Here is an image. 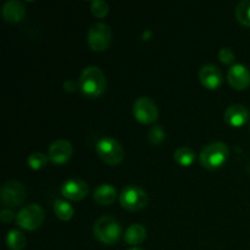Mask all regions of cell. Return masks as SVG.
<instances>
[{"label": "cell", "instance_id": "4", "mask_svg": "<svg viewBox=\"0 0 250 250\" xmlns=\"http://www.w3.org/2000/svg\"><path fill=\"white\" fill-rule=\"evenodd\" d=\"M97 153L104 163L112 166L121 164L125 156L121 144L111 137H104L98 142Z\"/></svg>", "mask_w": 250, "mask_h": 250}, {"label": "cell", "instance_id": "13", "mask_svg": "<svg viewBox=\"0 0 250 250\" xmlns=\"http://www.w3.org/2000/svg\"><path fill=\"white\" fill-rule=\"evenodd\" d=\"M199 78L202 84L208 89H217L222 84V73L217 66L207 63L200 68Z\"/></svg>", "mask_w": 250, "mask_h": 250}, {"label": "cell", "instance_id": "24", "mask_svg": "<svg viewBox=\"0 0 250 250\" xmlns=\"http://www.w3.org/2000/svg\"><path fill=\"white\" fill-rule=\"evenodd\" d=\"M165 138V131L161 126H154L148 132V142L151 146H159Z\"/></svg>", "mask_w": 250, "mask_h": 250}, {"label": "cell", "instance_id": "10", "mask_svg": "<svg viewBox=\"0 0 250 250\" xmlns=\"http://www.w3.org/2000/svg\"><path fill=\"white\" fill-rule=\"evenodd\" d=\"M72 146L68 141L65 139H58L54 142L48 150V158L51 163L56 165L67 163L72 156Z\"/></svg>", "mask_w": 250, "mask_h": 250}, {"label": "cell", "instance_id": "17", "mask_svg": "<svg viewBox=\"0 0 250 250\" xmlns=\"http://www.w3.org/2000/svg\"><path fill=\"white\" fill-rule=\"evenodd\" d=\"M146 238V227L142 226L141 224H133L127 229L125 233V242L131 246H137V244L143 243L144 239Z\"/></svg>", "mask_w": 250, "mask_h": 250}, {"label": "cell", "instance_id": "28", "mask_svg": "<svg viewBox=\"0 0 250 250\" xmlns=\"http://www.w3.org/2000/svg\"><path fill=\"white\" fill-rule=\"evenodd\" d=\"M128 250H143V249L138 248V247H133V248H131V249H128Z\"/></svg>", "mask_w": 250, "mask_h": 250}, {"label": "cell", "instance_id": "2", "mask_svg": "<svg viewBox=\"0 0 250 250\" xmlns=\"http://www.w3.org/2000/svg\"><path fill=\"white\" fill-rule=\"evenodd\" d=\"M94 234L103 244L112 246L121 237V226L112 216H103L94 224Z\"/></svg>", "mask_w": 250, "mask_h": 250}, {"label": "cell", "instance_id": "21", "mask_svg": "<svg viewBox=\"0 0 250 250\" xmlns=\"http://www.w3.org/2000/svg\"><path fill=\"white\" fill-rule=\"evenodd\" d=\"M236 17L242 24L250 26V0H243L237 5Z\"/></svg>", "mask_w": 250, "mask_h": 250}, {"label": "cell", "instance_id": "23", "mask_svg": "<svg viewBox=\"0 0 250 250\" xmlns=\"http://www.w3.org/2000/svg\"><path fill=\"white\" fill-rule=\"evenodd\" d=\"M90 11L95 17L103 19L109 14V4L104 0H94L90 5Z\"/></svg>", "mask_w": 250, "mask_h": 250}, {"label": "cell", "instance_id": "1", "mask_svg": "<svg viewBox=\"0 0 250 250\" xmlns=\"http://www.w3.org/2000/svg\"><path fill=\"white\" fill-rule=\"evenodd\" d=\"M78 83L81 92L88 98H99L106 89V78L97 66L85 67L81 73Z\"/></svg>", "mask_w": 250, "mask_h": 250}, {"label": "cell", "instance_id": "6", "mask_svg": "<svg viewBox=\"0 0 250 250\" xmlns=\"http://www.w3.org/2000/svg\"><path fill=\"white\" fill-rule=\"evenodd\" d=\"M111 38L112 33L110 27L105 23H100V22L93 24L87 34L88 45L94 51L106 50L111 43Z\"/></svg>", "mask_w": 250, "mask_h": 250}, {"label": "cell", "instance_id": "14", "mask_svg": "<svg viewBox=\"0 0 250 250\" xmlns=\"http://www.w3.org/2000/svg\"><path fill=\"white\" fill-rule=\"evenodd\" d=\"M225 121L233 127H241L248 121L249 119V111L247 110L246 106L241 104H234L227 107L225 111Z\"/></svg>", "mask_w": 250, "mask_h": 250}, {"label": "cell", "instance_id": "20", "mask_svg": "<svg viewBox=\"0 0 250 250\" xmlns=\"http://www.w3.org/2000/svg\"><path fill=\"white\" fill-rule=\"evenodd\" d=\"M6 244L11 250H23L26 247V237L17 229H11L6 236Z\"/></svg>", "mask_w": 250, "mask_h": 250}, {"label": "cell", "instance_id": "5", "mask_svg": "<svg viewBox=\"0 0 250 250\" xmlns=\"http://www.w3.org/2000/svg\"><path fill=\"white\" fill-rule=\"evenodd\" d=\"M148 203V194L138 186H127L120 193V204L128 211L143 209Z\"/></svg>", "mask_w": 250, "mask_h": 250}, {"label": "cell", "instance_id": "25", "mask_svg": "<svg viewBox=\"0 0 250 250\" xmlns=\"http://www.w3.org/2000/svg\"><path fill=\"white\" fill-rule=\"evenodd\" d=\"M219 59L225 65H231L236 60V55H234V53L229 48H222L219 51Z\"/></svg>", "mask_w": 250, "mask_h": 250}, {"label": "cell", "instance_id": "19", "mask_svg": "<svg viewBox=\"0 0 250 250\" xmlns=\"http://www.w3.org/2000/svg\"><path fill=\"white\" fill-rule=\"evenodd\" d=\"M175 160L181 166H190L195 160V153L188 146H181L175 151Z\"/></svg>", "mask_w": 250, "mask_h": 250}, {"label": "cell", "instance_id": "9", "mask_svg": "<svg viewBox=\"0 0 250 250\" xmlns=\"http://www.w3.org/2000/svg\"><path fill=\"white\" fill-rule=\"evenodd\" d=\"M133 114L136 120L146 125L155 122L159 116L158 106L148 97H142L138 100H136L133 105Z\"/></svg>", "mask_w": 250, "mask_h": 250}, {"label": "cell", "instance_id": "11", "mask_svg": "<svg viewBox=\"0 0 250 250\" xmlns=\"http://www.w3.org/2000/svg\"><path fill=\"white\" fill-rule=\"evenodd\" d=\"M88 185L82 180H78V178H71V180L66 181L65 183L61 187V194L68 200H73V202H77V200L83 199L85 195L88 194Z\"/></svg>", "mask_w": 250, "mask_h": 250}, {"label": "cell", "instance_id": "7", "mask_svg": "<svg viewBox=\"0 0 250 250\" xmlns=\"http://www.w3.org/2000/svg\"><path fill=\"white\" fill-rule=\"evenodd\" d=\"M44 220V211L39 205L29 204L22 208L16 215V222L21 229L34 231L38 229Z\"/></svg>", "mask_w": 250, "mask_h": 250}, {"label": "cell", "instance_id": "16", "mask_svg": "<svg viewBox=\"0 0 250 250\" xmlns=\"http://www.w3.org/2000/svg\"><path fill=\"white\" fill-rule=\"evenodd\" d=\"M116 198L117 192L111 185H100L94 190V200L99 205H111Z\"/></svg>", "mask_w": 250, "mask_h": 250}, {"label": "cell", "instance_id": "18", "mask_svg": "<svg viewBox=\"0 0 250 250\" xmlns=\"http://www.w3.org/2000/svg\"><path fill=\"white\" fill-rule=\"evenodd\" d=\"M54 212H55L58 219L62 220V221H68V220L72 219L75 210H73L72 205L70 203L58 199L54 203Z\"/></svg>", "mask_w": 250, "mask_h": 250}, {"label": "cell", "instance_id": "22", "mask_svg": "<svg viewBox=\"0 0 250 250\" xmlns=\"http://www.w3.org/2000/svg\"><path fill=\"white\" fill-rule=\"evenodd\" d=\"M48 156L43 153H32L27 159V164L32 170H41L48 163Z\"/></svg>", "mask_w": 250, "mask_h": 250}, {"label": "cell", "instance_id": "12", "mask_svg": "<svg viewBox=\"0 0 250 250\" xmlns=\"http://www.w3.org/2000/svg\"><path fill=\"white\" fill-rule=\"evenodd\" d=\"M227 80L234 89H246L250 84V71L242 63H234L229 70Z\"/></svg>", "mask_w": 250, "mask_h": 250}, {"label": "cell", "instance_id": "3", "mask_svg": "<svg viewBox=\"0 0 250 250\" xmlns=\"http://www.w3.org/2000/svg\"><path fill=\"white\" fill-rule=\"evenodd\" d=\"M229 148L222 142H214L205 146L202 150L199 156V160L202 166L209 170L219 168L226 163L229 159Z\"/></svg>", "mask_w": 250, "mask_h": 250}, {"label": "cell", "instance_id": "27", "mask_svg": "<svg viewBox=\"0 0 250 250\" xmlns=\"http://www.w3.org/2000/svg\"><path fill=\"white\" fill-rule=\"evenodd\" d=\"M63 88H65L66 92H75L77 88H80V83H78L77 81L68 80L66 81L65 84H63Z\"/></svg>", "mask_w": 250, "mask_h": 250}, {"label": "cell", "instance_id": "26", "mask_svg": "<svg viewBox=\"0 0 250 250\" xmlns=\"http://www.w3.org/2000/svg\"><path fill=\"white\" fill-rule=\"evenodd\" d=\"M14 219H15V214L11 211V210L4 209L1 210V212H0V220H1L2 222H5V224H9V222H11Z\"/></svg>", "mask_w": 250, "mask_h": 250}, {"label": "cell", "instance_id": "8", "mask_svg": "<svg viewBox=\"0 0 250 250\" xmlns=\"http://www.w3.org/2000/svg\"><path fill=\"white\" fill-rule=\"evenodd\" d=\"M26 188L17 181H7L2 185L0 198L2 204L6 207H19L26 199Z\"/></svg>", "mask_w": 250, "mask_h": 250}, {"label": "cell", "instance_id": "15", "mask_svg": "<svg viewBox=\"0 0 250 250\" xmlns=\"http://www.w3.org/2000/svg\"><path fill=\"white\" fill-rule=\"evenodd\" d=\"M1 14L6 22L17 23V22L22 21V19L24 17L26 9H24V5L19 0H9L2 6Z\"/></svg>", "mask_w": 250, "mask_h": 250}]
</instances>
